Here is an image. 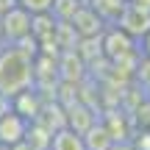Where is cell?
I'll use <instances>...</instances> for the list:
<instances>
[{"label":"cell","mask_w":150,"mask_h":150,"mask_svg":"<svg viewBox=\"0 0 150 150\" xmlns=\"http://www.w3.org/2000/svg\"><path fill=\"white\" fill-rule=\"evenodd\" d=\"M33 59L36 50H28L25 42L6 45L0 50V92L14 97L17 92L33 86Z\"/></svg>","instance_id":"1"},{"label":"cell","mask_w":150,"mask_h":150,"mask_svg":"<svg viewBox=\"0 0 150 150\" xmlns=\"http://www.w3.org/2000/svg\"><path fill=\"white\" fill-rule=\"evenodd\" d=\"M31 20H33V14L25 11L22 6H11L8 11H3L0 14V33H3V39L11 45L28 39L31 36Z\"/></svg>","instance_id":"2"},{"label":"cell","mask_w":150,"mask_h":150,"mask_svg":"<svg viewBox=\"0 0 150 150\" xmlns=\"http://www.w3.org/2000/svg\"><path fill=\"white\" fill-rule=\"evenodd\" d=\"M134 42L136 39L131 36V33H125L120 25H111V28H106L103 31V36H100V45H103V56L106 59H111V61H120V59H125V56L134 50Z\"/></svg>","instance_id":"3"},{"label":"cell","mask_w":150,"mask_h":150,"mask_svg":"<svg viewBox=\"0 0 150 150\" xmlns=\"http://www.w3.org/2000/svg\"><path fill=\"white\" fill-rule=\"evenodd\" d=\"M28 125H31V120H25L20 111H14V108L0 114V147H14V145H20V142H25Z\"/></svg>","instance_id":"4"},{"label":"cell","mask_w":150,"mask_h":150,"mask_svg":"<svg viewBox=\"0 0 150 150\" xmlns=\"http://www.w3.org/2000/svg\"><path fill=\"white\" fill-rule=\"evenodd\" d=\"M114 25H120L134 39H142L150 31V8H142V6H136V3L128 0V6L122 8V14H120V20L114 22Z\"/></svg>","instance_id":"5"},{"label":"cell","mask_w":150,"mask_h":150,"mask_svg":"<svg viewBox=\"0 0 150 150\" xmlns=\"http://www.w3.org/2000/svg\"><path fill=\"white\" fill-rule=\"evenodd\" d=\"M70 22H72V28H75V31H78V36H81V39L100 36V33L106 31V25H108V22L103 20V17L97 14V11L92 8L89 3H83V6H81V8L75 11V17H72Z\"/></svg>","instance_id":"6"},{"label":"cell","mask_w":150,"mask_h":150,"mask_svg":"<svg viewBox=\"0 0 150 150\" xmlns=\"http://www.w3.org/2000/svg\"><path fill=\"white\" fill-rule=\"evenodd\" d=\"M42 106H45V95L36 89V86H28V89L17 92V95L11 97V108L20 111L25 120H39Z\"/></svg>","instance_id":"7"},{"label":"cell","mask_w":150,"mask_h":150,"mask_svg":"<svg viewBox=\"0 0 150 150\" xmlns=\"http://www.w3.org/2000/svg\"><path fill=\"white\" fill-rule=\"evenodd\" d=\"M53 134H56V131L47 128L42 120H31L28 134H25V145L31 150H50V145H53Z\"/></svg>","instance_id":"8"},{"label":"cell","mask_w":150,"mask_h":150,"mask_svg":"<svg viewBox=\"0 0 150 150\" xmlns=\"http://www.w3.org/2000/svg\"><path fill=\"white\" fill-rule=\"evenodd\" d=\"M50 150H89V147H86L83 134H78L75 128L64 125V128H59L53 134V145H50Z\"/></svg>","instance_id":"9"},{"label":"cell","mask_w":150,"mask_h":150,"mask_svg":"<svg viewBox=\"0 0 150 150\" xmlns=\"http://www.w3.org/2000/svg\"><path fill=\"white\" fill-rule=\"evenodd\" d=\"M95 111L92 108H86L83 103H72L70 108H67V125L70 128H75L78 134H86V131L95 125Z\"/></svg>","instance_id":"10"},{"label":"cell","mask_w":150,"mask_h":150,"mask_svg":"<svg viewBox=\"0 0 150 150\" xmlns=\"http://www.w3.org/2000/svg\"><path fill=\"white\" fill-rule=\"evenodd\" d=\"M89 6L108 22V25H114V22L120 20V14H122V8L128 6V0H89Z\"/></svg>","instance_id":"11"},{"label":"cell","mask_w":150,"mask_h":150,"mask_svg":"<svg viewBox=\"0 0 150 150\" xmlns=\"http://www.w3.org/2000/svg\"><path fill=\"white\" fill-rule=\"evenodd\" d=\"M81 6H83L81 0H53V8H50V14H53L59 22H70Z\"/></svg>","instance_id":"12"},{"label":"cell","mask_w":150,"mask_h":150,"mask_svg":"<svg viewBox=\"0 0 150 150\" xmlns=\"http://www.w3.org/2000/svg\"><path fill=\"white\" fill-rule=\"evenodd\" d=\"M17 6H22V8L31 11V14H42V11L53 8V0H17Z\"/></svg>","instance_id":"13"},{"label":"cell","mask_w":150,"mask_h":150,"mask_svg":"<svg viewBox=\"0 0 150 150\" xmlns=\"http://www.w3.org/2000/svg\"><path fill=\"white\" fill-rule=\"evenodd\" d=\"M139 42H142V50H145V56H147V59H150V31L145 33V36H142L139 39Z\"/></svg>","instance_id":"14"},{"label":"cell","mask_w":150,"mask_h":150,"mask_svg":"<svg viewBox=\"0 0 150 150\" xmlns=\"http://www.w3.org/2000/svg\"><path fill=\"white\" fill-rule=\"evenodd\" d=\"M131 3H136V6H142V8H150V0H131Z\"/></svg>","instance_id":"15"},{"label":"cell","mask_w":150,"mask_h":150,"mask_svg":"<svg viewBox=\"0 0 150 150\" xmlns=\"http://www.w3.org/2000/svg\"><path fill=\"white\" fill-rule=\"evenodd\" d=\"M81 3H89V0H81Z\"/></svg>","instance_id":"16"}]
</instances>
